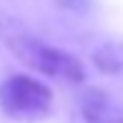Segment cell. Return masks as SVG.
Listing matches in <instances>:
<instances>
[{
	"label": "cell",
	"instance_id": "6da1fadb",
	"mask_svg": "<svg viewBox=\"0 0 123 123\" xmlns=\"http://www.w3.org/2000/svg\"><path fill=\"white\" fill-rule=\"evenodd\" d=\"M0 40L8 45V50L20 63H25L35 73L58 78V80H65V83L86 80V68L75 55L38 40L33 33H28L20 23H15L10 18H0Z\"/></svg>",
	"mask_w": 123,
	"mask_h": 123
},
{
	"label": "cell",
	"instance_id": "7a4b0ae2",
	"mask_svg": "<svg viewBox=\"0 0 123 123\" xmlns=\"http://www.w3.org/2000/svg\"><path fill=\"white\" fill-rule=\"evenodd\" d=\"M0 111L10 121H40L53 111V91L33 75L13 73L0 83Z\"/></svg>",
	"mask_w": 123,
	"mask_h": 123
},
{
	"label": "cell",
	"instance_id": "3957f363",
	"mask_svg": "<svg viewBox=\"0 0 123 123\" xmlns=\"http://www.w3.org/2000/svg\"><path fill=\"white\" fill-rule=\"evenodd\" d=\"M80 116L86 123H123V105H116L100 88H88L80 98Z\"/></svg>",
	"mask_w": 123,
	"mask_h": 123
},
{
	"label": "cell",
	"instance_id": "277c9868",
	"mask_svg": "<svg viewBox=\"0 0 123 123\" xmlns=\"http://www.w3.org/2000/svg\"><path fill=\"white\" fill-rule=\"evenodd\" d=\"M93 65L105 75H123V40H108L93 50Z\"/></svg>",
	"mask_w": 123,
	"mask_h": 123
},
{
	"label": "cell",
	"instance_id": "5b68a950",
	"mask_svg": "<svg viewBox=\"0 0 123 123\" xmlns=\"http://www.w3.org/2000/svg\"><path fill=\"white\" fill-rule=\"evenodd\" d=\"M60 10H68V13H88V10L96 5V0H53Z\"/></svg>",
	"mask_w": 123,
	"mask_h": 123
}]
</instances>
